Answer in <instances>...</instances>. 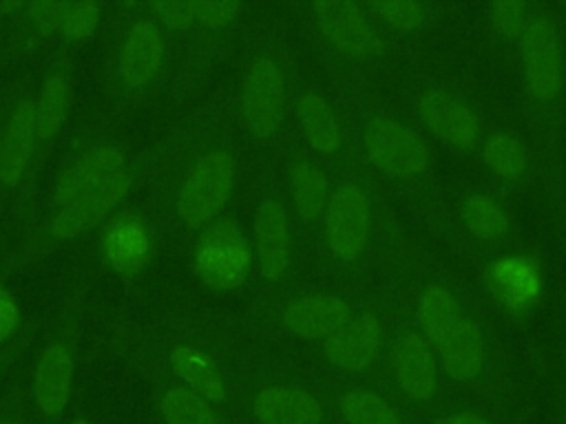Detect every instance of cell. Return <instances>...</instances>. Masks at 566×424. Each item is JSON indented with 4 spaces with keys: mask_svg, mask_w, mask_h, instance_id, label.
I'll use <instances>...</instances> for the list:
<instances>
[{
    "mask_svg": "<svg viewBox=\"0 0 566 424\" xmlns=\"http://www.w3.org/2000/svg\"><path fill=\"white\" fill-rule=\"evenodd\" d=\"M195 267L212 289L239 287L250 269V247L241 227L232 221L208 225L195 247Z\"/></svg>",
    "mask_w": 566,
    "mask_h": 424,
    "instance_id": "obj_1",
    "label": "cell"
},
{
    "mask_svg": "<svg viewBox=\"0 0 566 424\" xmlns=\"http://www.w3.org/2000/svg\"><path fill=\"white\" fill-rule=\"evenodd\" d=\"M232 181H234V161L228 152L212 150L203 155L181 188V194L177 201L179 216L190 227H199L208 223L226 205L232 192Z\"/></svg>",
    "mask_w": 566,
    "mask_h": 424,
    "instance_id": "obj_2",
    "label": "cell"
},
{
    "mask_svg": "<svg viewBox=\"0 0 566 424\" xmlns=\"http://www.w3.org/2000/svg\"><path fill=\"white\" fill-rule=\"evenodd\" d=\"M365 146L380 172L400 179L420 174L429 159L420 137L394 119H374L365 130Z\"/></svg>",
    "mask_w": 566,
    "mask_h": 424,
    "instance_id": "obj_3",
    "label": "cell"
},
{
    "mask_svg": "<svg viewBox=\"0 0 566 424\" xmlns=\"http://www.w3.org/2000/svg\"><path fill=\"white\" fill-rule=\"evenodd\" d=\"M369 232V201L363 188L358 186H343L338 188L325 214V239L332 252L343 258L352 261L360 254Z\"/></svg>",
    "mask_w": 566,
    "mask_h": 424,
    "instance_id": "obj_4",
    "label": "cell"
},
{
    "mask_svg": "<svg viewBox=\"0 0 566 424\" xmlns=\"http://www.w3.org/2000/svg\"><path fill=\"white\" fill-rule=\"evenodd\" d=\"M524 68L535 99L548 102L559 93L564 64L557 33L548 20H533L522 38Z\"/></svg>",
    "mask_w": 566,
    "mask_h": 424,
    "instance_id": "obj_5",
    "label": "cell"
},
{
    "mask_svg": "<svg viewBox=\"0 0 566 424\" xmlns=\"http://www.w3.org/2000/svg\"><path fill=\"white\" fill-rule=\"evenodd\" d=\"M285 102V84L279 66L261 57L252 64L243 84V115L250 130L259 137H268L276 130Z\"/></svg>",
    "mask_w": 566,
    "mask_h": 424,
    "instance_id": "obj_6",
    "label": "cell"
},
{
    "mask_svg": "<svg viewBox=\"0 0 566 424\" xmlns=\"http://www.w3.org/2000/svg\"><path fill=\"white\" fill-rule=\"evenodd\" d=\"M128 186H130V172L119 170L117 174L106 179L97 190L84 194L82 199L73 201L66 208H60V212L49 223V232L60 239H71L82 234L84 230L93 227L99 219H104L106 212L119 203V199L128 192Z\"/></svg>",
    "mask_w": 566,
    "mask_h": 424,
    "instance_id": "obj_7",
    "label": "cell"
},
{
    "mask_svg": "<svg viewBox=\"0 0 566 424\" xmlns=\"http://www.w3.org/2000/svg\"><path fill=\"white\" fill-rule=\"evenodd\" d=\"M252 415L259 424H323L325 411L305 389L272 384L254 393Z\"/></svg>",
    "mask_w": 566,
    "mask_h": 424,
    "instance_id": "obj_8",
    "label": "cell"
},
{
    "mask_svg": "<svg viewBox=\"0 0 566 424\" xmlns=\"http://www.w3.org/2000/svg\"><path fill=\"white\" fill-rule=\"evenodd\" d=\"M380 347V325L371 314L349 318L336 333L325 340V356L343 371H365Z\"/></svg>",
    "mask_w": 566,
    "mask_h": 424,
    "instance_id": "obj_9",
    "label": "cell"
},
{
    "mask_svg": "<svg viewBox=\"0 0 566 424\" xmlns=\"http://www.w3.org/2000/svg\"><path fill=\"white\" fill-rule=\"evenodd\" d=\"M394 378L400 391L416 402H427L436 393V364L420 336L402 333L394 344Z\"/></svg>",
    "mask_w": 566,
    "mask_h": 424,
    "instance_id": "obj_10",
    "label": "cell"
},
{
    "mask_svg": "<svg viewBox=\"0 0 566 424\" xmlns=\"http://www.w3.org/2000/svg\"><path fill=\"white\" fill-rule=\"evenodd\" d=\"M71 382L73 358L69 349L62 344L46 349L38 362L33 382V400L42 417L57 420L64 413L71 395Z\"/></svg>",
    "mask_w": 566,
    "mask_h": 424,
    "instance_id": "obj_11",
    "label": "cell"
},
{
    "mask_svg": "<svg viewBox=\"0 0 566 424\" xmlns=\"http://www.w3.org/2000/svg\"><path fill=\"white\" fill-rule=\"evenodd\" d=\"M314 15L321 31L340 51L349 55H365L374 49V33L354 2H347V0L316 2Z\"/></svg>",
    "mask_w": 566,
    "mask_h": 424,
    "instance_id": "obj_12",
    "label": "cell"
},
{
    "mask_svg": "<svg viewBox=\"0 0 566 424\" xmlns=\"http://www.w3.org/2000/svg\"><path fill=\"white\" fill-rule=\"evenodd\" d=\"M349 320L347 305L332 294H312L290 303L283 322L301 338H329Z\"/></svg>",
    "mask_w": 566,
    "mask_h": 424,
    "instance_id": "obj_13",
    "label": "cell"
},
{
    "mask_svg": "<svg viewBox=\"0 0 566 424\" xmlns=\"http://www.w3.org/2000/svg\"><path fill=\"white\" fill-rule=\"evenodd\" d=\"M422 121L447 144L455 148H471L478 139V119L475 115L460 104L458 99L429 91L420 97L418 104Z\"/></svg>",
    "mask_w": 566,
    "mask_h": 424,
    "instance_id": "obj_14",
    "label": "cell"
},
{
    "mask_svg": "<svg viewBox=\"0 0 566 424\" xmlns=\"http://www.w3.org/2000/svg\"><path fill=\"white\" fill-rule=\"evenodd\" d=\"M122 152L115 148H95L75 161L60 179L55 188L57 208H66L84 194L97 190L106 179L122 170Z\"/></svg>",
    "mask_w": 566,
    "mask_h": 424,
    "instance_id": "obj_15",
    "label": "cell"
},
{
    "mask_svg": "<svg viewBox=\"0 0 566 424\" xmlns=\"http://www.w3.org/2000/svg\"><path fill=\"white\" fill-rule=\"evenodd\" d=\"M254 232H256V252H259L261 272L272 280L281 278L290 263L287 219H285L283 205L272 199L263 201L256 210Z\"/></svg>",
    "mask_w": 566,
    "mask_h": 424,
    "instance_id": "obj_16",
    "label": "cell"
},
{
    "mask_svg": "<svg viewBox=\"0 0 566 424\" xmlns=\"http://www.w3.org/2000/svg\"><path fill=\"white\" fill-rule=\"evenodd\" d=\"M104 256L108 265L124 276L139 272L150 256V236L146 225L135 216L115 221L104 236Z\"/></svg>",
    "mask_w": 566,
    "mask_h": 424,
    "instance_id": "obj_17",
    "label": "cell"
},
{
    "mask_svg": "<svg viewBox=\"0 0 566 424\" xmlns=\"http://www.w3.org/2000/svg\"><path fill=\"white\" fill-rule=\"evenodd\" d=\"M161 62V35L153 22H139L130 29L119 55L122 77L130 86L150 82Z\"/></svg>",
    "mask_w": 566,
    "mask_h": 424,
    "instance_id": "obj_18",
    "label": "cell"
},
{
    "mask_svg": "<svg viewBox=\"0 0 566 424\" xmlns=\"http://www.w3.org/2000/svg\"><path fill=\"white\" fill-rule=\"evenodd\" d=\"M33 104L22 102L9 119L0 144V181L4 186H15L24 172L33 148Z\"/></svg>",
    "mask_w": 566,
    "mask_h": 424,
    "instance_id": "obj_19",
    "label": "cell"
},
{
    "mask_svg": "<svg viewBox=\"0 0 566 424\" xmlns=\"http://www.w3.org/2000/svg\"><path fill=\"white\" fill-rule=\"evenodd\" d=\"M442 367L449 378L458 382H469L480 373L482 367V340L473 322L460 320L440 342Z\"/></svg>",
    "mask_w": 566,
    "mask_h": 424,
    "instance_id": "obj_20",
    "label": "cell"
},
{
    "mask_svg": "<svg viewBox=\"0 0 566 424\" xmlns=\"http://www.w3.org/2000/svg\"><path fill=\"white\" fill-rule=\"evenodd\" d=\"M170 367L175 375L184 380L186 389L197 393L201 400L221 402L226 398V384L203 353L190 347H179L170 353Z\"/></svg>",
    "mask_w": 566,
    "mask_h": 424,
    "instance_id": "obj_21",
    "label": "cell"
},
{
    "mask_svg": "<svg viewBox=\"0 0 566 424\" xmlns=\"http://www.w3.org/2000/svg\"><path fill=\"white\" fill-rule=\"evenodd\" d=\"M298 115L303 132L316 150L336 152L340 148V126L334 110L321 95L305 93L298 104Z\"/></svg>",
    "mask_w": 566,
    "mask_h": 424,
    "instance_id": "obj_22",
    "label": "cell"
},
{
    "mask_svg": "<svg viewBox=\"0 0 566 424\" xmlns=\"http://www.w3.org/2000/svg\"><path fill=\"white\" fill-rule=\"evenodd\" d=\"M336 409L345 424H402L396 409L371 391H343L336 398Z\"/></svg>",
    "mask_w": 566,
    "mask_h": 424,
    "instance_id": "obj_23",
    "label": "cell"
},
{
    "mask_svg": "<svg viewBox=\"0 0 566 424\" xmlns=\"http://www.w3.org/2000/svg\"><path fill=\"white\" fill-rule=\"evenodd\" d=\"M159 411L166 424H219L208 402L186 386H170L159 400Z\"/></svg>",
    "mask_w": 566,
    "mask_h": 424,
    "instance_id": "obj_24",
    "label": "cell"
},
{
    "mask_svg": "<svg viewBox=\"0 0 566 424\" xmlns=\"http://www.w3.org/2000/svg\"><path fill=\"white\" fill-rule=\"evenodd\" d=\"M460 309L453 296L442 287H429L420 300V325L436 344L460 322Z\"/></svg>",
    "mask_w": 566,
    "mask_h": 424,
    "instance_id": "obj_25",
    "label": "cell"
},
{
    "mask_svg": "<svg viewBox=\"0 0 566 424\" xmlns=\"http://www.w3.org/2000/svg\"><path fill=\"white\" fill-rule=\"evenodd\" d=\"M292 194L303 219H316L327 203L325 174L310 161H301L292 170Z\"/></svg>",
    "mask_w": 566,
    "mask_h": 424,
    "instance_id": "obj_26",
    "label": "cell"
},
{
    "mask_svg": "<svg viewBox=\"0 0 566 424\" xmlns=\"http://www.w3.org/2000/svg\"><path fill=\"white\" fill-rule=\"evenodd\" d=\"M66 113V82L62 75H51L38 104L33 106V128L40 139H49L57 132Z\"/></svg>",
    "mask_w": 566,
    "mask_h": 424,
    "instance_id": "obj_27",
    "label": "cell"
},
{
    "mask_svg": "<svg viewBox=\"0 0 566 424\" xmlns=\"http://www.w3.org/2000/svg\"><path fill=\"white\" fill-rule=\"evenodd\" d=\"M484 159L500 177L511 179V181L520 179L528 163L524 146L515 137L504 135V132H495L486 139Z\"/></svg>",
    "mask_w": 566,
    "mask_h": 424,
    "instance_id": "obj_28",
    "label": "cell"
},
{
    "mask_svg": "<svg viewBox=\"0 0 566 424\" xmlns=\"http://www.w3.org/2000/svg\"><path fill=\"white\" fill-rule=\"evenodd\" d=\"M462 214H464V223L469 225V230L480 239H497L509 227V219H506L504 210L493 199H489L484 194L469 197L464 201Z\"/></svg>",
    "mask_w": 566,
    "mask_h": 424,
    "instance_id": "obj_29",
    "label": "cell"
},
{
    "mask_svg": "<svg viewBox=\"0 0 566 424\" xmlns=\"http://www.w3.org/2000/svg\"><path fill=\"white\" fill-rule=\"evenodd\" d=\"M97 18H99V11L95 4H88V2H82V4H71L66 15H64V22H62V31L66 38L71 40H80V38H86L93 33L95 24H97Z\"/></svg>",
    "mask_w": 566,
    "mask_h": 424,
    "instance_id": "obj_30",
    "label": "cell"
},
{
    "mask_svg": "<svg viewBox=\"0 0 566 424\" xmlns=\"http://www.w3.org/2000/svg\"><path fill=\"white\" fill-rule=\"evenodd\" d=\"M239 11L237 2L226 0H197L192 2V18L206 26H223L228 24Z\"/></svg>",
    "mask_w": 566,
    "mask_h": 424,
    "instance_id": "obj_31",
    "label": "cell"
},
{
    "mask_svg": "<svg viewBox=\"0 0 566 424\" xmlns=\"http://www.w3.org/2000/svg\"><path fill=\"white\" fill-rule=\"evenodd\" d=\"M376 9L382 13V18L389 24H394L398 29H413L424 18L422 7L416 2H380V4H376Z\"/></svg>",
    "mask_w": 566,
    "mask_h": 424,
    "instance_id": "obj_32",
    "label": "cell"
},
{
    "mask_svg": "<svg viewBox=\"0 0 566 424\" xmlns=\"http://www.w3.org/2000/svg\"><path fill=\"white\" fill-rule=\"evenodd\" d=\"M491 22L504 35H520L524 26V7L517 2H495L491 7Z\"/></svg>",
    "mask_w": 566,
    "mask_h": 424,
    "instance_id": "obj_33",
    "label": "cell"
},
{
    "mask_svg": "<svg viewBox=\"0 0 566 424\" xmlns=\"http://www.w3.org/2000/svg\"><path fill=\"white\" fill-rule=\"evenodd\" d=\"M150 7L161 18V22H166L172 29H181V26H188L190 22H195L192 2L166 0V2H153Z\"/></svg>",
    "mask_w": 566,
    "mask_h": 424,
    "instance_id": "obj_34",
    "label": "cell"
},
{
    "mask_svg": "<svg viewBox=\"0 0 566 424\" xmlns=\"http://www.w3.org/2000/svg\"><path fill=\"white\" fill-rule=\"evenodd\" d=\"M71 4H57V2H44V4H35V18L44 29H62L64 15L69 11Z\"/></svg>",
    "mask_w": 566,
    "mask_h": 424,
    "instance_id": "obj_35",
    "label": "cell"
},
{
    "mask_svg": "<svg viewBox=\"0 0 566 424\" xmlns=\"http://www.w3.org/2000/svg\"><path fill=\"white\" fill-rule=\"evenodd\" d=\"M15 322H18V307L13 298L4 289H0V340H4L13 331Z\"/></svg>",
    "mask_w": 566,
    "mask_h": 424,
    "instance_id": "obj_36",
    "label": "cell"
},
{
    "mask_svg": "<svg viewBox=\"0 0 566 424\" xmlns=\"http://www.w3.org/2000/svg\"><path fill=\"white\" fill-rule=\"evenodd\" d=\"M431 424H491L486 417L471 413V411H460V413H447L436 417Z\"/></svg>",
    "mask_w": 566,
    "mask_h": 424,
    "instance_id": "obj_37",
    "label": "cell"
},
{
    "mask_svg": "<svg viewBox=\"0 0 566 424\" xmlns=\"http://www.w3.org/2000/svg\"><path fill=\"white\" fill-rule=\"evenodd\" d=\"M0 424H24L18 417H0Z\"/></svg>",
    "mask_w": 566,
    "mask_h": 424,
    "instance_id": "obj_38",
    "label": "cell"
},
{
    "mask_svg": "<svg viewBox=\"0 0 566 424\" xmlns=\"http://www.w3.org/2000/svg\"><path fill=\"white\" fill-rule=\"evenodd\" d=\"M77 424H86V422H77Z\"/></svg>",
    "mask_w": 566,
    "mask_h": 424,
    "instance_id": "obj_39",
    "label": "cell"
}]
</instances>
